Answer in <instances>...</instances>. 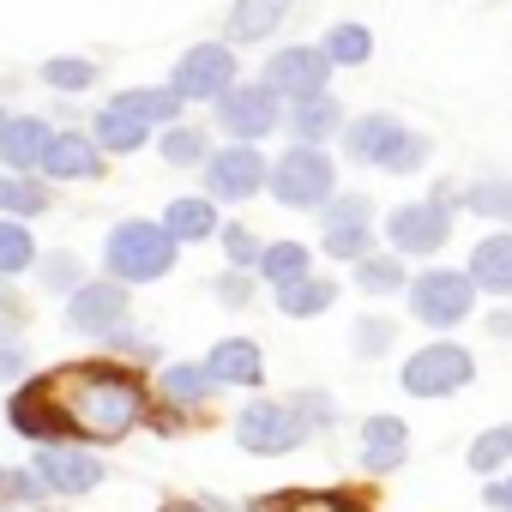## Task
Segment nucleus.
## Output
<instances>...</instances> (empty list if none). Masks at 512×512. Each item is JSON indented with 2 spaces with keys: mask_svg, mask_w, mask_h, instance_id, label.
Segmentation results:
<instances>
[{
  "mask_svg": "<svg viewBox=\"0 0 512 512\" xmlns=\"http://www.w3.org/2000/svg\"><path fill=\"white\" fill-rule=\"evenodd\" d=\"M151 398H145V380L133 368H115V362H79V368H61L49 380H31L13 392L7 416L25 440H43V446H61V440H127L139 422H145Z\"/></svg>",
  "mask_w": 512,
  "mask_h": 512,
  "instance_id": "nucleus-1",
  "label": "nucleus"
},
{
  "mask_svg": "<svg viewBox=\"0 0 512 512\" xmlns=\"http://www.w3.org/2000/svg\"><path fill=\"white\" fill-rule=\"evenodd\" d=\"M175 247H181V241L169 235V223L127 217V223L109 229L103 260H109V278H121V284H151V278H163V272L175 266Z\"/></svg>",
  "mask_w": 512,
  "mask_h": 512,
  "instance_id": "nucleus-2",
  "label": "nucleus"
},
{
  "mask_svg": "<svg viewBox=\"0 0 512 512\" xmlns=\"http://www.w3.org/2000/svg\"><path fill=\"white\" fill-rule=\"evenodd\" d=\"M344 151L368 169H386V175H410L428 163V139L416 127H404L398 115H362L344 127Z\"/></svg>",
  "mask_w": 512,
  "mask_h": 512,
  "instance_id": "nucleus-3",
  "label": "nucleus"
},
{
  "mask_svg": "<svg viewBox=\"0 0 512 512\" xmlns=\"http://www.w3.org/2000/svg\"><path fill=\"white\" fill-rule=\"evenodd\" d=\"M272 199L290 205V211H326L338 199V169L320 145H290L278 163H272Z\"/></svg>",
  "mask_w": 512,
  "mask_h": 512,
  "instance_id": "nucleus-4",
  "label": "nucleus"
},
{
  "mask_svg": "<svg viewBox=\"0 0 512 512\" xmlns=\"http://www.w3.org/2000/svg\"><path fill=\"white\" fill-rule=\"evenodd\" d=\"M470 308H476V278H470V272H446V266H434V272H422V278L410 284V314H416L428 332H452V326H464Z\"/></svg>",
  "mask_w": 512,
  "mask_h": 512,
  "instance_id": "nucleus-5",
  "label": "nucleus"
},
{
  "mask_svg": "<svg viewBox=\"0 0 512 512\" xmlns=\"http://www.w3.org/2000/svg\"><path fill=\"white\" fill-rule=\"evenodd\" d=\"M398 380H404L410 398H452V392H464V386L476 380V356H470L464 344L440 338V344H422V350L404 362Z\"/></svg>",
  "mask_w": 512,
  "mask_h": 512,
  "instance_id": "nucleus-6",
  "label": "nucleus"
},
{
  "mask_svg": "<svg viewBox=\"0 0 512 512\" xmlns=\"http://www.w3.org/2000/svg\"><path fill=\"white\" fill-rule=\"evenodd\" d=\"M308 434H314V428L296 416V404H272V398H253V404L235 416V440H241V452H253V458H284V452H296Z\"/></svg>",
  "mask_w": 512,
  "mask_h": 512,
  "instance_id": "nucleus-7",
  "label": "nucleus"
},
{
  "mask_svg": "<svg viewBox=\"0 0 512 512\" xmlns=\"http://www.w3.org/2000/svg\"><path fill=\"white\" fill-rule=\"evenodd\" d=\"M452 205H458L452 187H434V199L398 205V211L386 217L392 253H434V247H446V235H452Z\"/></svg>",
  "mask_w": 512,
  "mask_h": 512,
  "instance_id": "nucleus-8",
  "label": "nucleus"
},
{
  "mask_svg": "<svg viewBox=\"0 0 512 512\" xmlns=\"http://www.w3.org/2000/svg\"><path fill=\"white\" fill-rule=\"evenodd\" d=\"M217 121H223L229 139H247V145L266 139L278 127V91L272 85H229L217 97Z\"/></svg>",
  "mask_w": 512,
  "mask_h": 512,
  "instance_id": "nucleus-9",
  "label": "nucleus"
},
{
  "mask_svg": "<svg viewBox=\"0 0 512 512\" xmlns=\"http://www.w3.org/2000/svg\"><path fill=\"white\" fill-rule=\"evenodd\" d=\"M175 97H187V103H199V97H223L229 85H235V49H223V43H199V49H187L181 61H175Z\"/></svg>",
  "mask_w": 512,
  "mask_h": 512,
  "instance_id": "nucleus-10",
  "label": "nucleus"
},
{
  "mask_svg": "<svg viewBox=\"0 0 512 512\" xmlns=\"http://www.w3.org/2000/svg\"><path fill=\"white\" fill-rule=\"evenodd\" d=\"M266 181H272V169H266V157L253 151L247 139L217 151V157H205V193H217V199H247V193H260Z\"/></svg>",
  "mask_w": 512,
  "mask_h": 512,
  "instance_id": "nucleus-11",
  "label": "nucleus"
},
{
  "mask_svg": "<svg viewBox=\"0 0 512 512\" xmlns=\"http://www.w3.org/2000/svg\"><path fill=\"white\" fill-rule=\"evenodd\" d=\"M368 211H374V205H368L362 193H344V199H332V205L320 211V217H326V253H332V260H350V266H356V260H368V253H374V247H368V241H374V235H368Z\"/></svg>",
  "mask_w": 512,
  "mask_h": 512,
  "instance_id": "nucleus-12",
  "label": "nucleus"
},
{
  "mask_svg": "<svg viewBox=\"0 0 512 512\" xmlns=\"http://www.w3.org/2000/svg\"><path fill=\"white\" fill-rule=\"evenodd\" d=\"M326 79H332V55L326 49H278L272 67H266V85L278 97H296V103L302 97H320Z\"/></svg>",
  "mask_w": 512,
  "mask_h": 512,
  "instance_id": "nucleus-13",
  "label": "nucleus"
},
{
  "mask_svg": "<svg viewBox=\"0 0 512 512\" xmlns=\"http://www.w3.org/2000/svg\"><path fill=\"white\" fill-rule=\"evenodd\" d=\"M121 320H127V290H121V278H115V284H79L73 302H67V326H73V332L109 338Z\"/></svg>",
  "mask_w": 512,
  "mask_h": 512,
  "instance_id": "nucleus-14",
  "label": "nucleus"
},
{
  "mask_svg": "<svg viewBox=\"0 0 512 512\" xmlns=\"http://www.w3.org/2000/svg\"><path fill=\"white\" fill-rule=\"evenodd\" d=\"M410 458V428L398 416H368L362 422V470L368 476H392Z\"/></svg>",
  "mask_w": 512,
  "mask_h": 512,
  "instance_id": "nucleus-15",
  "label": "nucleus"
},
{
  "mask_svg": "<svg viewBox=\"0 0 512 512\" xmlns=\"http://www.w3.org/2000/svg\"><path fill=\"white\" fill-rule=\"evenodd\" d=\"M43 175H55V181H91V175H103V145L85 139V133H55L49 151H43Z\"/></svg>",
  "mask_w": 512,
  "mask_h": 512,
  "instance_id": "nucleus-16",
  "label": "nucleus"
},
{
  "mask_svg": "<svg viewBox=\"0 0 512 512\" xmlns=\"http://www.w3.org/2000/svg\"><path fill=\"white\" fill-rule=\"evenodd\" d=\"M37 470H43V482H49L55 494H91V488L103 482V464H97L91 452H79V446H49V452L37 458Z\"/></svg>",
  "mask_w": 512,
  "mask_h": 512,
  "instance_id": "nucleus-17",
  "label": "nucleus"
},
{
  "mask_svg": "<svg viewBox=\"0 0 512 512\" xmlns=\"http://www.w3.org/2000/svg\"><path fill=\"white\" fill-rule=\"evenodd\" d=\"M470 278L488 296H512V229H488L470 253Z\"/></svg>",
  "mask_w": 512,
  "mask_h": 512,
  "instance_id": "nucleus-18",
  "label": "nucleus"
},
{
  "mask_svg": "<svg viewBox=\"0 0 512 512\" xmlns=\"http://www.w3.org/2000/svg\"><path fill=\"white\" fill-rule=\"evenodd\" d=\"M49 121H37V115H13L7 127H0V163L7 169H43V151H49Z\"/></svg>",
  "mask_w": 512,
  "mask_h": 512,
  "instance_id": "nucleus-19",
  "label": "nucleus"
},
{
  "mask_svg": "<svg viewBox=\"0 0 512 512\" xmlns=\"http://www.w3.org/2000/svg\"><path fill=\"white\" fill-rule=\"evenodd\" d=\"M290 7H296V0H235L223 31H229V43H266L290 19Z\"/></svg>",
  "mask_w": 512,
  "mask_h": 512,
  "instance_id": "nucleus-20",
  "label": "nucleus"
},
{
  "mask_svg": "<svg viewBox=\"0 0 512 512\" xmlns=\"http://www.w3.org/2000/svg\"><path fill=\"white\" fill-rule=\"evenodd\" d=\"M205 368L217 374V386H260L266 380V362H260V350H253L247 338H223L205 356Z\"/></svg>",
  "mask_w": 512,
  "mask_h": 512,
  "instance_id": "nucleus-21",
  "label": "nucleus"
},
{
  "mask_svg": "<svg viewBox=\"0 0 512 512\" xmlns=\"http://www.w3.org/2000/svg\"><path fill=\"white\" fill-rule=\"evenodd\" d=\"M211 392H217V374H211V368H199V362H175V368H163V398H169L175 410H199Z\"/></svg>",
  "mask_w": 512,
  "mask_h": 512,
  "instance_id": "nucleus-22",
  "label": "nucleus"
},
{
  "mask_svg": "<svg viewBox=\"0 0 512 512\" xmlns=\"http://www.w3.org/2000/svg\"><path fill=\"white\" fill-rule=\"evenodd\" d=\"M290 127H296V139H308V145H320V139H332V133H344V109H338V97H302L296 103V115H290Z\"/></svg>",
  "mask_w": 512,
  "mask_h": 512,
  "instance_id": "nucleus-23",
  "label": "nucleus"
},
{
  "mask_svg": "<svg viewBox=\"0 0 512 512\" xmlns=\"http://www.w3.org/2000/svg\"><path fill=\"white\" fill-rule=\"evenodd\" d=\"M338 302V284L332 278H296V284H278V308L290 314V320H314V314H326Z\"/></svg>",
  "mask_w": 512,
  "mask_h": 512,
  "instance_id": "nucleus-24",
  "label": "nucleus"
},
{
  "mask_svg": "<svg viewBox=\"0 0 512 512\" xmlns=\"http://www.w3.org/2000/svg\"><path fill=\"white\" fill-rule=\"evenodd\" d=\"M145 127H151V121H139L133 109L115 103V109L97 115V133H91V139H97L103 151H139V145H145Z\"/></svg>",
  "mask_w": 512,
  "mask_h": 512,
  "instance_id": "nucleus-25",
  "label": "nucleus"
},
{
  "mask_svg": "<svg viewBox=\"0 0 512 512\" xmlns=\"http://www.w3.org/2000/svg\"><path fill=\"white\" fill-rule=\"evenodd\" d=\"M163 223H169L175 241H205V235H217V211H211V199H169Z\"/></svg>",
  "mask_w": 512,
  "mask_h": 512,
  "instance_id": "nucleus-26",
  "label": "nucleus"
},
{
  "mask_svg": "<svg viewBox=\"0 0 512 512\" xmlns=\"http://www.w3.org/2000/svg\"><path fill=\"white\" fill-rule=\"evenodd\" d=\"M49 205L43 181H31V169H13V175H0V211L7 217H37Z\"/></svg>",
  "mask_w": 512,
  "mask_h": 512,
  "instance_id": "nucleus-27",
  "label": "nucleus"
},
{
  "mask_svg": "<svg viewBox=\"0 0 512 512\" xmlns=\"http://www.w3.org/2000/svg\"><path fill=\"white\" fill-rule=\"evenodd\" d=\"M356 290H362V296L410 290V284H404V266H398V253H368V260H356Z\"/></svg>",
  "mask_w": 512,
  "mask_h": 512,
  "instance_id": "nucleus-28",
  "label": "nucleus"
},
{
  "mask_svg": "<svg viewBox=\"0 0 512 512\" xmlns=\"http://www.w3.org/2000/svg\"><path fill=\"white\" fill-rule=\"evenodd\" d=\"M464 458H470V470H476V476H500V470L512 464V422H506V428H488V434H476Z\"/></svg>",
  "mask_w": 512,
  "mask_h": 512,
  "instance_id": "nucleus-29",
  "label": "nucleus"
},
{
  "mask_svg": "<svg viewBox=\"0 0 512 512\" xmlns=\"http://www.w3.org/2000/svg\"><path fill=\"white\" fill-rule=\"evenodd\" d=\"M260 272L272 278V290H278V284L308 278V247H302V241H272V247L260 253Z\"/></svg>",
  "mask_w": 512,
  "mask_h": 512,
  "instance_id": "nucleus-30",
  "label": "nucleus"
},
{
  "mask_svg": "<svg viewBox=\"0 0 512 512\" xmlns=\"http://www.w3.org/2000/svg\"><path fill=\"white\" fill-rule=\"evenodd\" d=\"M37 266V241H31V229L25 223H0V278H13V272H31Z\"/></svg>",
  "mask_w": 512,
  "mask_h": 512,
  "instance_id": "nucleus-31",
  "label": "nucleus"
},
{
  "mask_svg": "<svg viewBox=\"0 0 512 512\" xmlns=\"http://www.w3.org/2000/svg\"><path fill=\"white\" fill-rule=\"evenodd\" d=\"M320 49L332 55V67H362V61L374 55V37H368L362 25H338V31H332Z\"/></svg>",
  "mask_w": 512,
  "mask_h": 512,
  "instance_id": "nucleus-32",
  "label": "nucleus"
},
{
  "mask_svg": "<svg viewBox=\"0 0 512 512\" xmlns=\"http://www.w3.org/2000/svg\"><path fill=\"white\" fill-rule=\"evenodd\" d=\"M464 205H470V211H482V217H500V223H512V181H506V175H494V181H476V187L464 193Z\"/></svg>",
  "mask_w": 512,
  "mask_h": 512,
  "instance_id": "nucleus-33",
  "label": "nucleus"
},
{
  "mask_svg": "<svg viewBox=\"0 0 512 512\" xmlns=\"http://www.w3.org/2000/svg\"><path fill=\"white\" fill-rule=\"evenodd\" d=\"M181 103H187V97H175V85H169V91H127V97H121V109H133L139 121H175Z\"/></svg>",
  "mask_w": 512,
  "mask_h": 512,
  "instance_id": "nucleus-34",
  "label": "nucleus"
},
{
  "mask_svg": "<svg viewBox=\"0 0 512 512\" xmlns=\"http://www.w3.org/2000/svg\"><path fill=\"white\" fill-rule=\"evenodd\" d=\"M163 163H175V169H193V163H205V139L193 133V127H175L169 121V133H163Z\"/></svg>",
  "mask_w": 512,
  "mask_h": 512,
  "instance_id": "nucleus-35",
  "label": "nucleus"
},
{
  "mask_svg": "<svg viewBox=\"0 0 512 512\" xmlns=\"http://www.w3.org/2000/svg\"><path fill=\"white\" fill-rule=\"evenodd\" d=\"M43 79H49L55 91H85V85L97 79V67H91V61H73V55H61V61H43Z\"/></svg>",
  "mask_w": 512,
  "mask_h": 512,
  "instance_id": "nucleus-36",
  "label": "nucleus"
},
{
  "mask_svg": "<svg viewBox=\"0 0 512 512\" xmlns=\"http://www.w3.org/2000/svg\"><path fill=\"white\" fill-rule=\"evenodd\" d=\"M43 494H55L49 482H43V470H0V500H43Z\"/></svg>",
  "mask_w": 512,
  "mask_h": 512,
  "instance_id": "nucleus-37",
  "label": "nucleus"
},
{
  "mask_svg": "<svg viewBox=\"0 0 512 512\" xmlns=\"http://www.w3.org/2000/svg\"><path fill=\"white\" fill-rule=\"evenodd\" d=\"M392 320H356V356H386L392 350Z\"/></svg>",
  "mask_w": 512,
  "mask_h": 512,
  "instance_id": "nucleus-38",
  "label": "nucleus"
},
{
  "mask_svg": "<svg viewBox=\"0 0 512 512\" xmlns=\"http://www.w3.org/2000/svg\"><path fill=\"white\" fill-rule=\"evenodd\" d=\"M290 404H296V416H302L308 428H332V422H338V404H332L326 392H296Z\"/></svg>",
  "mask_w": 512,
  "mask_h": 512,
  "instance_id": "nucleus-39",
  "label": "nucleus"
},
{
  "mask_svg": "<svg viewBox=\"0 0 512 512\" xmlns=\"http://www.w3.org/2000/svg\"><path fill=\"white\" fill-rule=\"evenodd\" d=\"M223 247H229V260H235V266H260V253H266V247H260V235L241 229V223H229V229H223Z\"/></svg>",
  "mask_w": 512,
  "mask_h": 512,
  "instance_id": "nucleus-40",
  "label": "nucleus"
},
{
  "mask_svg": "<svg viewBox=\"0 0 512 512\" xmlns=\"http://www.w3.org/2000/svg\"><path fill=\"white\" fill-rule=\"evenodd\" d=\"M37 272H43L49 290H79V260L73 253H49V260H37Z\"/></svg>",
  "mask_w": 512,
  "mask_h": 512,
  "instance_id": "nucleus-41",
  "label": "nucleus"
},
{
  "mask_svg": "<svg viewBox=\"0 0 512 512\" xmlns=\"http://www.w3.org/2000/svg\"><path fill=\"white\" fill-rule=\"evenodd\" d=\"M278 506L284 512H356V500H344V494H284Z\"/></svg>",
  "mask_w": 512,
  "mask_h": 512,
  "instance_id": "nucleus-42",
  "label": "nucleus"
},
{
  "mask_svg": "<svg viewBox=\"0 0 512 512\" xmlns=\"http://www.w3.org/2000/svg\"><path fill=\"white\" fill-rule=\"evenodd\" d=\"M19 332H25V302H19V290L0 284V344L19 338Z\"/></svg>",
  "mask_w": 512,
  "mask_h": 512,
  "instance_id": "nucleus-43",
  "label": "nucleus"
},
{
  "mask_svg": "<svg viewBox=\"0 0 512 512\" xmlns=\"http://www.w3.org/2000/svg\"><path fill=\"white\" fill-rule=\"evenodd\" d=\"M211 290H217V302H223V308H247V302H253V290H247V278H241V272H229V278H217Z\"/></svg>",
  "mask_w": 512,
  "mask_h": 512,
  "instance_id": "nucleus-44",
  "label": "nucleus"
},
{
  "mask_svg": "<svg viewBox=\"0 0 512 512\" xmlns=\"http://www.w3.org/2000/svg\"><path fill=\"white\" fill-rule=\"evenodd\" d=\"M482 500H488V512H512V470L488 476V482H482Z\"/></svg>",
  "mask_w": 512,
  "mask_h": 512,
  "instance_id": "nucleus-45",
  "label": "nucleus"
},
{
  "mask_svg": "<svg viewBox=\"0 0 512 512\" xmlns=\"http://www.w3.org/2000/svg\"><path fill=\"white\" fill-rule=\"evenodd\" d=\"M19 374H25V356L13 344H0V380H19Z\"/></svg>",
  "mask_w": 512,
  "mask_h": 512,
  "instance_id": "nucleus-46",
  "label": "nucleus"
},
{
  "mask_svg": "<svg viewBox=\"0 0 512 512\" xmlns=\"http://www.w3.org/2000/svg\"><path fill=\"white\" fill-rule=\"evenodd\" d=\"M488 338H512V314H494L488 320Z\"/></svg>",
  "mask_w": 512,
  "mask_h": 512,
  "instance_id": "nucleus-47",
  "label": "nucleus"
},
{
  "mask_svg": "<svg viewBox=\"0 0 512 512\" xmlns=\"http://www.w3.org/2000/svg\"><path fill=\"white\" fill-rule=\"evenodd\" d=\"M163 512H211V506H199V500H169Z\"/></svg>",
  "mask_w": 512,
  "mask_h": 512,
  "instance_id": "nucleus-48",
  "label": "nucleus"
},
{
  "mask_svg": "<svg viewBox=\"0 0 512 512\" xmlns=\"http://www.w3.org/2000/svg\"><path fill=\"white\" fill-rule=\"evenodd\" d=\"M0 127H7V115H0Z\"/></svg>",
  "mask_w": 512,
  "mask_h": 512,
  "instance_id": "nucleus-49",
  "label": "nucleus"
}]
</instances>
